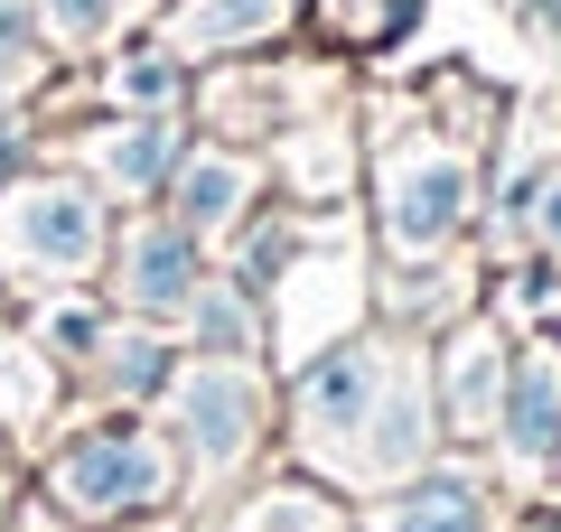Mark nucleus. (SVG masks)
I'll return each instance as SVG.
<instances>
[{"instance_id": "f257e3e1", "label": "nucleus", "mask_w": 561, "mask_h": 532, "mask_svg": "<svg viewBox=\"0 0 561 532\" xmlns=\"http://www.w3.org/2000/svg\"><path fill=\"white\" fill-rule=\"evenodd\" d=\"M57 495H66V513H131L150 495H169V458L140 430H94L84 449L57 458Z\"/></svg>"}, {"instance_id": "f03ea898", "label": "nucleus", "mask_w": 561, "mask_h": 532, "mask_svg": "<svg viewBox=\"0 0 561 532\" xmlns=\"http://www.w3.org/2000/svg\"><path fill=\"white\" fill-rule=\"evenodd\" d=\"M0 234L38 262H84L94 253V206L76 187H38V197H20V216H0Z\"/></svg>"}, {"instance_id": "7ed1b4c3", "label": "nucleus", "mask_w": 561, "mask_h": 532, "mask_svg": "<svg viewBox=\"0 0 561 532\" xmlns=\"http://www.w3.org/2000/svg\"><path fill=\"white\" fill-rule=\"evenodd\" d=\"M459 206H468V177H459V159H431V169H402V187H393V243H440L449 224H459Z\"/></svg>"}, {"instance_id": "20e7f679", "label": "nucleus", "mask_w": 561, "mask_h": 532, "mask_svg": "<svg viewBox=\"0 0 561 532\" xmlns=\"http://www.w3.org/2000/svg\"><path fill=\"white\" fill-rule=\"evenodd\" d=\"M552 439H561V365L534 355L524 383H515V449L524 458H552Z\"/></svg>"}, {"instance_id": "39448f33", "label": "nucleus", "mask_w": 561, "mask_h": 532, "mask_svg": "<svg viewBox=\"0 0 561 532\" xmlns=\"http://www.w3.org/2000/svg\"><path fill=\"white\" fill-rule=\"evenodd\" d=\"M375 374H383L375 355H337V365L300 393V420H309V430H346V420H356V402L375 393Z\"/></svg>"}, {"instance_id": "423d86ee", "label": "nucleus", "mask_w": 561, "mask_h": 532, "mask_svg": "<svg viewBox=\"0 0 561 532\" xmlns=\"http://www.w3.org/2000/svg\"><path fill=\"white\" fill-rule=\"evenodd\" d=\"M187 420H197V449H206V458H234V449H243V420H253V402H243L234 374H206L197 393H187Z\"/></svg>"}, {"instance_id": "0eeeda50", "label": "nucleus", "mask_w": 561, "mask_h": 532, "mask_svg": "<svg viewBox=\"0 0 561 532\" xmlns=\"http://www.w3.org/2000/svg\"><path fill=\"white\" fill-rule=\"evenodd\" d=\"M131 299L140 309H187V243L179 234H140L131 243Z\"/></svg>"}, {"instance_id": "6e6552de", "label": "nucleus", "mask_w": 561, "mask_h": 532, "mask_svg": "<svg viewBox=\"0 0 561 532\" xmlns=\"http://www.w3.org/2000/svg\"><path fill=\"white\" fill-rule=\"evenodd\" d=\"M393 532H478V495H468V486H431V495L402 505Z\"/></svg>"}, {"instance_id": "1a4fd4ad", "label": "nucleus", "mask_w": 561, "mask_h": 532, "mask_svg": "<svg viewBox=\"0 0 561 532\" xmlns=\"http://www.w3.org/2000/svg\"><path fill=\"white\" fill-rule=\"evenodd\" d=\"M234 197H243L234 169H197V177L179 187V216H187V224H225V216H234Z\"/></svg>"}, {"instance_id": "9d476101", "label": "nucleus", "mask_w": 561, "mask_h": 532, "mask_svg": "<svg viewBox=\"0 0 561 532\" xmlns=\"http://www.w3.org/2000/svg\"><path fill=\"white\" fill-rule=\"evenodd\" d=\"M272 10H280V0H206L197 28H206V38H225V28H262Z\"/></svg>"}, {"instance_id": "9b49d317", "label": "nucleus", "mask_w": 561, "mask_h": 532, "mask_svg": "<svg viewBox=\"0 0 561 532\" xmlns=\"http://www.w3.org/2000/svg\"><path fill=\"white\" fill-rule=\"evenodd\" d=\"M169 159V131H140V140H122V177H150Z\"/></svg>"}, {"instance_id": "f8f14e48", "label": "nucleus", "mask_w": 561, "mask_h": 532, "mask_svg": "<svg viewBox=\"0 0 561 532\" xmlns=\"http://www.w3.org/2000/svg\"><path fill=\"white\" fill-rule=\"evenodd\" d=\"M47 10H57L66 38H94V28H103V0H47Z\"/></svg>"}, {"instance_id": "ddd939ff", "label": "nucleus", "mask_w": 561, "mask_h": 532, "mask_svg": "<svg viewBox=\"0 0 561 532\" xmlns=\"http://www.w3.org/2000/svg\"><path fill=\"white\" fill-rule=\"evenodd\" d=\"M131 94H140V103H169V94H179V76H169V66H150V57H140V66H131Z\"/></svg>"}, {"instance_id": "4468645a", "label": "nucleus", "mask_w": 561, "mask_h": 532, "mask_svg": "<svg viewBox=\"0 0 561 532\" xmlns=\"http://www.w3.org/2000/svg\"><path fill=\"white\" fill-rule=\"evenodd\" d=\"M542 234H552V243H561V187H552V206H542Z\"/></svg>"}]
</instances>
